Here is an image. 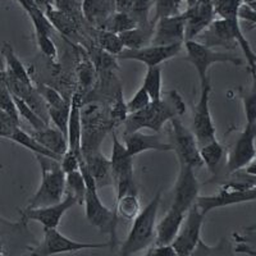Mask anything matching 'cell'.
<instances>
[{"label": "cell", "instance_id": "cell-1", "mask_svg": "<svg viewBox=\"0 0 256 256\" xmlns=\"http://www.w3.org/2000/svg\"><path fill=\"white\" fill-rule=\"evenodd\" d=\"M186 112L182 96L176 90H172L166 98H162L158 102H152L145 109L134 114H128L124 120V132L141 131L144 128L152 130L155 134H159L166 122H170L174 118H180Z\"/></svg>", "mask_w": 256, "mask_h": 256}, {"label": "cell", "instance_id": "cell-2", "mask_svg": "<svg viewBox=\"0 0 256 256\" xmlns=\"http://www.w3.org/2000/svg\"><path fill=\"white\" fill-rule=\"evenodd\" d=\"M35 156L41 168V182L26 206L30 209L58 204L66 196V173L62 169L60 162L42 155Z\"/></svg>", "mask_w": 256, "mask_h": 256}, {"label": "cell", "instance_id": "cell-3", "mask_svg": "<svg viewBox=\"0 0 256 256\" xmlns=\"http://www.w3.org/2000/svg\"><path fill=\"white\" fill-rule=\"evenodd\" d=\"M162 191L156 192L150 202L134 219L127 238L120 248V256H134L146 248L155 241L156 216L159 212Z\"/></svg>", "mask_w": 256, "mask_h": 256}, {"label": "cell", "instance_id": "cell-4", "mask_svg": "<svg viewBox=\"0 0 256 256\" xmlns=\"http://www.w3.org/2000/svg\"><path fill=\"white\" fill-rule=\"evenodd\" d=\"M109 160L113 184L116 191V200L126 195H138L134 178V156L127 152L124 144L116 138V132H113V145Z\"/></svg>", "mask_w": 256, "mask_h": 256}, {"label": "cell", "instance_id": "cell-5", "mask_svg": "<svg viewBox=\"0 0 256 256\" xmlns=\"http://www.w3.org/2000/svg\"><path fill=\"white\" fill-rule=\"evenodd\" d=\"M184 49H186V60L195 67L198 74L201 84L209 81L208 72L212 64L216 63H230L233 66H241L242 59L228 52H216L212 48L201 44L196 40L184 41Z\"/></svg>", "mask_w": 256, "mask_h": 256}, {"label": "cell", "instance_id": "cell-6", "mask_svg": "<svg viewBox=\"0 0 256 256\" xmlns=\"http://www.w3.org/2000/svg\"><path fill=\"white\" fill-rule=\"evenodd\" d=\"M84 205V214L88 223L92 224L94 227L99 228L102 233L108 234L110 237V241H109L110 248H114V246L118 244L116 227H118V218H120L116 209L112 210L102 204L98 194V188H88Z\"/></svg>", "mask_w": 256, "mask_h": 256}, {"label": "cell", "instance_id": "cell-7", "mask_svg": "<svg viewBox=\"0 0 256 256\" xmlns=\"http://www.w3.org/2000/svg\"><path fill=\"white\" fill-rule=\"evenodd\" d=\"M110 248L109 242L105 244H91V242L73 241L64 236L56 228L44 230V238L38 246L31 248V256H54L64 252H78L84 250H98Z\"/></svg>", "mask_w": 256, "mask_h": 256}, {"label": "cell", "instance_id": "cell-8", "mask_svg": "<svg viewBox=\"0 0 256 256\" xmlns=\"http://www.w3.org/2000/svg\"><path fill=\"white\" fill-rule=\"evenodd\" d=\"M170 145L176 152L180 164H186L194 169L204 166L200 156V148L194 132L187 128L180 118L170 120Z\"/></svg>", "mask_w": 256, "mask_h": 256}, {"label": "cell", "instance_id": "cell-9", "mask_svg": "<svg viewBox=\"0 0 256 256\" xmlns=\"http://www.w3.org/2000/svg\"><path fill=\"white\" fill-rule=\"evenodd\" d=\"M205 216L196 204L187 212L172 246L177 256H191L201 241V230Z\"/></svg>", "mask_w": 256, "mask_h": 256}, {"label": "cell", "instance_id": "cell-10", "mask_svg": "<svg viewBox=\"0 0 256 256\" xmlns=\"http://www.w3.org/2000/svg\"><path fill=\"white\" fill-rule=\"evenodd\" d=\"M210 94H212V84L209 80L206 84H201L200 99L195 106L194 120H192L191 131L195 134L198 148L216 140V126L210 113Z\"/></svg>", "mask_w": 256, "mask_h": 256}, {"label": "cell", "instance_id": "cell-11", "mask_svg": "<svg viewBox=\"0 0 256 256\" xmlns=\"http://www.w3.org/2000/svg\"><path fill=\"white\" fill-rule=\"evenodd\" d=\"M200 192V184L195 174V169L186 164H180V172L173 187V198L170 208L187 214L196 204Z\"/></svg>", "mask_w": 256, "mask_h": 256}, {"label": "cell", "instance_id": "cell-12", "mask_svg": "<svg viewBox=\"0 0 256 256\" xmlns=\"http://www.w3.org/2000/svg\"><path fill=\"white\" fill-rule=\"evenodd\" d=\"M76 204H78L77 198L73 195H70V194H68V192H66L64 198L58 204L49 205V206L34 208V209L26 208L24 210H22L20 212L22 222L27 223L30 220H35L38 223L42 224L44 230L58 228L64 214Z\"/></svg>", "mask_w": 256, "mask_h": 256}, {"label": "cell", "instance_id": "cell-13", "mask_svg": "<svg viewBox=\"0 0 256 256\" xmlns=\"http://www.w3.org/2000/svg\"><path fill=\"white\" fill-rule=\"evenodd\" d=\"M255 124H244L227 158V169L230 173L244 169L256 158Z\"/></svg>", "mask_w": 256, "mask_h": 256}, {"label": "cell", "instance_id": "cell-14", "mask_svg": "<svg viewBox=\"0 0 256 256\" xmlns=\"http://www.w3.org/2000/svg\"><path fill=\"white\" fill-rule=\"evenodd\" d=\"M184 32H186V20L184 13L159 18L155 22L154 35L150 45H158V46L184 45L186 41Z\"/></svg>", "mask_w": 256, "mask_h": 256}, {"label": "cell", "instance_id": "cell-15", "mask_svg": "<svg viewBox=\"0 0 256 256\" xmlns=\"http://www.w3.org/2000/svg\"><path fill=\"white\" fill-rule=\"evenodd\" d=\"M248 201H256V187L251 190H228L222 187L219 192L209 196H198L196 206L204 216L216 209H222L232 205L244 204Z\"/></svg>", "mask_w": 256, "mask_h": 256}, {"label": "cell", "instance_id": "cell-16", "mask_svg": "<svg viewBox=\"0 0 256 256\" xmlns=\"http://www.w3.org/2000/svg\"><path fill=\"white\" fill-rule=\"evenodd\" d=\"M184 14L186 20V41L196 40L201 32H204L216 20L214 0H198L194 6H188Z\"/></svg>", "mask_w": 256, "mask_h": 256}, {"label": "cell", "instance_id": "cell-17", "mask_svg": "<svg viewBox=\"0 0 256 256\" xmlns=\"http://www.w3.org/2000/svg\"><path fill=\"white\" fill-rule=\"evenodd\" d=\"M182 50V45H172V46H158V45H148L141 49H124L122 54L116 56L122 60H134L145 64L148 68L158 67L164 62L174 58Z\"/></svg>", "mask_w": 256, "mask_h": 256}, {"label": "cell", "instance_id": "cell-18", "mask_svg": "<svg viewBox=\"0 0 256 256\" xmlns=\"http://www.w3.org/2000/svg\"><path fill=\"white\" fill-rule=\"evenodd\" d=\"M123 144H124L130 155L136 156L148 150L155 152H170L173 150L170 142H166L162 140L159 134H144L141 131L131 132V134H123Z\"/></svg>", "mask_w": 256, "mask_h": 256}, {"label": "cell", "instance_id": "cell-19", "mask_svg": "<svg viewBox=\"0 0 256 256\" xmlns=\"http://www.w3.org/2000/svg\"><path fill=\"white\" fill-rule=\"evenodd\" d=\"M68 150L77 154L80 159H84L82 152V112H81V96L78 94L70 98V113L68 120L67 132Z\"/></svg>", "mask_w": 256, "mask_h": 256}, {"label": "cell", "instance_id": "cell-20", "mask_svg": "<svg viewBox=\"0 0 256 256\" xmlns=\"http://www.w3.org/2000/svg\"><path fill=\"white\" fill-rule=\"evenodd\" d=\"M116 10V0H82L81 3L82 16L99 30Z\"/></svg>", "mask_w": 256, "mask_h": 256}, {"label": "cell", "instance_id": "cell-21", "mask_svg": "<svg viewBox=\"0 0 256 256\" xmlns=\"http://www.w3.org/2000/svg\"><path fill=\"white\" fill-rule=\"evenodd\" d=\"M186 216L184 212H180L178 210L170 209L168 210L163 219L156 224V230H155V244H172L177 236L178 230L180 226L184 223V219Z\"/></svg>", "mask_w": 256, "mask_h": 256}, {"label": "cell", "instance_id": "cell-22", "mask_svg": "<svg viewBox=\"0 0 256 256\" xmlns=\"http://www.w3.org/2000/svg\"><path fill=\"white\" fill-rule=\"evenodd\" d=\"M84 156L88 166V170L95 180L98 190L113 184L110 160L106 159L98 148L88 152V154H84Z\"/></svg>", "mask_w": 256, "mask_h": 256}, {"label": "cell", "instance_id": "cell-23", "mask_svg": "<svg viewBox=\"0 0 256 256\" xmlns=\"http://www.w3.org/2000/svg\"><path fill=\"white\" fill-rule=\"evenodd\" d=\"M31 136L36 141H38L41 145L45 146L48 150L60 158L68 150L67 137L63 132L59 131L58 128H52L48 126V127L38 130V131H32Z\"/></svg>", "mask_w": 256, "mask_h": 256}, {"label": "cell", "instance_id": "cell-24", "mask_svg": "<svg viewBox=\"0 0 256 256\" xmlns=\"http://www.w3.org/2000/svg\"><path fill=\"white\" fill-rule=\"evenodd\" d=\"M155 30V20H150L145 26H137L130 31L124 32L120 36L124 49L134 50L141 49V48L148 46L152 44V35Z\"/></svg>", "mask_w": 256, "mask_h": 256}, {"label": "cell", "instance_id": "cell-25", "mask_svg": "<svg viewBox=\"0 0 256 256\" xmlns=\"http://www.w3.org/2000/svg\"><path fill=\"white\" fill-rule=\"evenodd\" d=\"M2 56H3L4 62V70L8 73L9 76L14 77V78L20 80V81H24L28 84H32V80L30 77L28 72H27L24 64L18 59V56H16L14 50L8 42H4L3 48H2Z\"/></svg>", "mask_w": 256, "mask_h": 256}, {"label": "cell", "instance_id": "cell-26", "mask_svg": "<svg viewBox=\"0 0 256 256\" xmlns=\"http://www.w3.org/2000/svg\"><path fill=\"white\" fill-rule=\"evenodd\" d=\"M45 14L49 18L50 24H52L54 30H56L59 34L68 36V38H74L77 35V20L73 16L60 12L56 8L48 10Z\"/></svg>", "mask_w": 256, "mask_h": 256}, {"label": "cell", "instance_id": "cell-27", "mask_svg": "<svg viewBox=\"0 0 256 256\" xmlns=\"http://www.w3.org/2000/svg\"><path fill=\"white\" fill-rule=\"evenodd\" d=\"M200 156L204 166H206L209 169V172L216 174L224 156L223 145L218 140H214L206 145L200 146Z\"/></svg>", "mask_w": 256, "mask_h": 256}, {"label": "cell", "instance_id": "cell-28", "mask_svg": "<svg viewBox=\"0 0 256 256\" xmlns=\"http://www.w3.org/2000/svg\"><path fill=\"white\" fill-rule=\"evenodd\" d=\"M9 140L14 141V142L18 144V145L28 148V150H31V152H34L35 155H42V156H48V158H52V159H56V160H59V162L62 160L60 156H58V155H56L54 152H50V150H48L45 146H42L40 142H38V141H36L35 138L31 136V134H27V132H24L20 127L17 128V131L12 134V137H10Z\"/></svg>", "mask_w": 256, "mask_h": 256}, {"label": "cell", "instance_id": "cell-29", "mask_svg": "<svg viewBox=\"0 0 256 256\" xmlns=\"http://www.w3.org/2000/svg\"><path fill=\"white\" fill-rule=\"evenodd\" d=\"M134 27H137L136 20L130 16V13L116 12H116L108 18V20L105 22V24L102 26V30L113 32V34H116V35H122V34L134 28Z\"/></svg>", "mask_w": 256, "mask_h": 256}, {"label": "cell", "instance_id": "cell-30", "mask_svg": "<svg viewBox=\"0 0 256 256\" xmlns=\"http://www.w3.org/2000/svg\"><path fill=\"white\" fill-rule=\"evenodd\" d=\"M162 86H163V78H162V67L148 68L146 74L144 77L142 88L148 94L152 102H158L162 99Z\"/></svg>", "mask_w": 256, "mask_h": 256}, {"label": "cell", "instance_id": "cell-31", "mask_svg": "<svg viewBox=\"0 0 256 256\" xmlns=\"http://www.w3.org/2000/svg\"><path fill=\"white\" fill-rule=\"evenodd\" d=\"M98 44L106 54L112 56H118L124 50V45L120 40V36L113 34V32L105 31V30H99Z\"/></svg>", "mask_w": 256, "mask_h": 256}, {"label": "cell", "instance_id": "cell-32", "mask_svg": "<svg viewBox=\"0 0 256 256\" xmlns=\"http://www.w3.org/2000/svg\"><path fill=\"white\" fill-rule=\"evenodd\" d=\"M86 191H88V187H86L84 176L80 172V169L66 174V192L74 196L78 205H84Z\"/></svg>", "mask_w": 256, "mask_h": 256}, {"label": "cell", "instance_id": "cell-33", "mask_svg": "<svg viewBox=\"0 0 256 256\" xmlns=\"http://www.w3.org/2000/svg\"><path fill=\"white\" fill-rule=\"evenodd\" d=\"M116 212L118 216L128 220H134L140 210V201L137 195H126L116 200Z\"/></svg>", "mask_w": 256, "mask_h": 256}, {"label": "cell", "instance_id": "cell-34", "mask_svg": "<svg viewBox=\"0 0 256 256\" xmlns=\"http://www.w3.org/2000/svg\"><path fill=\"white\" fill-rule=\"evenodd\" d=\"M13 99H14L16 106H17L18 114H20V118H24V120L34 128V131H38V130H42V128L49 126L35 110H34V109L31 108V106H30L28 104H27L26 102H24V100L17 98V96H13Z\"/></svg>", "mask_w": 256, "mask_h": 256}, {"label": "cell", "instance_id": "cell-35", "mask_svg": "<svg viewBox=\"0 0 256 256\" xmlns=\"http://www.w3.org/2000/svg\"><path fill=\"white\" fill-rule=\"evenodd\" d=\"M27 14L30 16V20L35 27V34L52 36V34L54 32V27L50 24L49 18L42 10H40L38 6H34V8L27 10Z\"/></svg>", "mask_w": 256, "mask_h": 256}, {"label": "cell", "instance_id": "cell-36", "mask_svg": "<svg viewBox=\"0 0 256 256\" xmlns=\"http://www.w3.org/2000/svg\"><path fill=\"white\" fill-rule=\"evenodd\" d=\"M152 6V0H134L128 13L136 20L137 26H145L152 20H148V13Z\"/></svg>", "mask_w": 256, "mask_h": 256}, {"label": "cell", "instance_id": "cell-37", "mask_svg": "<svg viewBox=\"0 0 256 256\" xmlns=\"http://www.w3.org/2000/svg\"><path fill=\"white\" fill-rule=\"evenodd\" d=\"M70 100L60 108H49V120L54 123L56 128L63 132L67 137L68 132V120H70Z\"/></svg>", "mask_w": 256, "mask_h": 256}, {"label": "cell", "instance_id": "cell-38", "mask_svg": "<svg viewBox=\"0 0 256 256\" xmlns=\"http://www.w3.org/2000/svg\"><path fill=\"white\" fill-rule=\"evenodd\" d=\"M36 88H38L40 95L42 96L45 102H46L48 108H60V106H63V105H66L68 102L56 88H50V86L40 84L36 86Z\"/></svg>", "mask_w": 256, "mask_h": 256}, {"label": "cell", "instance_id": "cell-39", "mask_svg": "<svg viewBox=\"0 0 256 256\" xmlns=\"http://www.w3.org/2000/svg\"><path fill=\"white\" fill-rule=\"evenodd\" d=\"M244 102V112L246 116V124H255L256 123V82L254 81L252 88L248 94L242 96Z\"/></svg>", "mask_w": 256, "mask_h": 256}, {"label": "cell", "instance_id": "cell-40", "mask_svg": "<svg viewBox=\"0 0 256 256\" xmlns=\"http://www.w3.org/2000/svg\"><path fill=\"white\" fill-rule=\"evenodd\" d=\"M150 104H152V99H150V96L146 92L145 88L141 86V88L136 91V94L132 96V99L127 102L128 114L137 113V112L145 109L146 106Z\"/></svg>", "mask_w": 256, "mask_h": 256}, {"label": "cell", "instance_id": "cell-41", "mask_svg": "<svg viewBox=\"0 0 256 256\" xmlns=\"http://www.w3.org/2000/svg\"><path fill=\"white\" fill-rule=\"evenodd\" d=\"M155 8V14L152 20L156 22L159 18L169 17V16H176L180 13V8L176 6L174 0H152Z\"/></svg>", "mask_w": 256, "mask_h": 256}, {"label": "cell", "instance_id": "cell-42", "mask_svg": "<svg viewBox=\"0 0 256 256\" xmlns=\"http://www.w3.org/2000/svg\"><path fill=\"white\" fill-rule=\"evenodd\" d=\"M20 128V122L13 118L10 114L0 108V137L3 138H10L12 134Z\"/></svg>", "mask_w": 256, "mask_h": 256}, {"label": "cell", "instance_id": "cell-43", "mask_svg": "<svg viewBox=\"0 0 256 256\" xmlns=\"http://www.w3.org/2000/svg\"><path fill=\"white\" fill-rule=\"evenodd\" d=\"M36 42H38V46L40 49V52L44 54L45 56H48L49 59L54 60L56 58V54H58V50H56V44L50 36L41 35V34H35Z\"/></svg>", "mask_w": 256, "mask_h": 256}, {"label": "cell", "instance_id": "cell-44", "mask_svg": "<svg viewBox=\"0 0 256 256\" xmlns=\"http://www.w3.org/2000/svg\"><path fill=\"white\" fill-rule=\"evenodd\" d=\"M112 120L116 123H124V120H127L128 116V110H127V104L123 100L122 91H120V94H116V99L114 102L113 108L110 112Z\"/></svg>", "mask_w": 256, "mask_h": 256}, {"label": "cell", "instance_id": "cell-45", "mask_svg": "<svg viewBox=\"0 0 256 256\" xmlns=\"http://www.w3.org/2000/svg\"><path fill=\"white\" fill-rule=\"evenodd\" d=\"M54 8L60 10V12L67 13V14L76 16L81 12V2L78 0H54Z\"/></svg>", "mask_w": 256, "mask_h": 256}, {"label": "cell", "instance_id": "cell-46", "mask_svg": "<svg viewBox=\"0 0 256 256\" xmlns=\"http://www.w3.org/2000/svg\"><path fill=\"white\" fill-rule=\"evenodd\" d=\"M82 160L84 159H80V158L77 156V154H74V152H70V150H67L66 154L62 156V169H63L66 174H68V173L70 172H74V170H78L80 163H81Z\"/></svg>", "mask_w": 256, "mask_h": 256}, {"label": "cell", "instance_id": "cell-47", "mask_svg": "<svg viewBox=\"0 0 256 256\" xmlns=\"http://www.w3.org/2000/svg\"><path fill=\"white\" fill-rule=\"evenodd\" d=\"M141 256H177V254H176L172 244H164V246L155 244L154 248H148V250Z\"/></svg>", "mask_w": 256, "mask_h": 256}, {"label": "cell", "instance_id": "cell-48", "mask_svg": "<svg viewBox=\"0 0 256 256\" xmlns=\"http://www.w3.org/2000/svg\"><path fill=\"white\" fill-rule=\"evenodd\" d=\"M238 18L240 20H244V22H248V24L256 26V12L248 6V4L244 3L240 6Z\"/></svg>", "mask_w": 256, "mask_h": 256}, {"label": "cell", "instance_id": "cell-49", "mask_svg": "<svg viewBox=\"0 0 256 256\" xmlns=\"http://www.w3.org/2000/svg\"><path fill=\"white\" fill-rule=\"evenodd\" d=\"M209 256H234V254H233L232 248L228 244V241L222 240L216 246L212 248V252H210Z\"/></svg>", "mask_w": 256, "mask_h": 256}, {"label": "cell", "instance_id": "cell-50", "mask_svg": "<svg viewBox=\"0 0 256 256\" xmlns=\"http://www.w3.org/2000/svg\"><path fill=\"white\" fill-rule=\"evenodd\" d=\"M212 248L210 246H208L206 244H204V241L201 240L200 244H198V248H195V251L192 252L191 256H209L212 252Z\"/></svg>", "mask_w": 256, "mask_h": 256}, {"label": "cell", "instance_id": "cell-51", "mask_svg": "<svg viewBox=\"0 0 256 256\" xmlns=\"http://www.w3.org/2000/svg\"><path fill=\"white\" fill-rule=\"evenodd\" d=\"M134 0H116V12H130L132 4Z\"/></svg>", "mask_w": 256, "mask_h": 256}, {"label": "cell", "instance_id": "cell-52", "mask_svg": "<svg viewBox=\"0 0 256 256\" xmlns=\"http://www.w3.org/2000/svg\"><path fill=\"white\" fill-rule=\"evenodd\" d=\"M35 4L44 13H46L48 10L54 8V0H35Z\"/></svg>", "mask_w": 256, "mask_h": 256}, {"label": "cell", "instance_id": "cell-53", "mask_svg": "<svg viewBox=\"0 0 256 256\" xmlns=\"http://www.w3.org/2000/svg\"><path fill=\"white\" fill-rule=\"evenodd\" d=\"M20 6H22V8L24 9V10H28V9L34 8V6H36L35 4V0H16Z\"/></svg>", "mask_w": 256, "mask_h": 256}, {"label": "cell", "instance_id": "cell-54", "mask_svg": "<svg viewBox=\"0 0 256 256\" xmlns=\"http://www.w3.org/2000/svg\"><path fill=\"white\" fill-rule=\"evenodd\" d=\"M244 170H246L248 174L255 176V177H256V158L252 160V162H251L250 164H248V166H246V168H244Z\"/></svg>", "mask_w": 256, "mask_h": 256}, {"label": "cell", "instance_id": "cell-55", "mask_svg": "<svg viewBox=\"0 0 256 256\" xmlns=\"http://www.w3.org/2000/svg\"><path fill=\"white\" fill-rule=\"evenodd\" d=\"M186 2H187V8H188V6H194V4H195L196 2H198V0H186Z\"/></svg>", "mask_w": 256, "mask_h": 256}, {"label": "cell", "instance_id": "cell-56", "mask_svg": "<svg viewBox=\"0 0 256 256\" xmlns=\"http://www.w3.org/2000/svg\"><path fill=\"white\" fill-rule=\"evenodd\" d=\"M244 4H252V3H256V0H244Z\"/></svg>", "mask_w": 256, "mask_h": 256}, {"label": "cell", "instance_id": "cell-57", "mask_svg": "<svg viewBox=\"0 0 256 256\" xmlns=\"http://www.w3.org/2000/svg\"><path fill=\"white\" fill-rule=\"evenodd\" d=\"M182 2H184V0H174L176 6H177L178 8H180V3H182Z\"/></svg>", "mask_w": 256, "mask_h": 256}, {"label": "cell", "instance_id": "cell-58", "mask_svg": "<svg viewBox=\"0 0 256 256\" xmlns=\"http://www.w3.org/2000/svg\"><path fill=\"white\" fill-rule=\"evenodd\" d=\"M248 6H251V8H252V9H254V10H255V12H256V3H252V4H248Z\"/></svg>", "mask_w": 256, "mask_h": 256}, {"label": "cell", "instance_id": "cell-59", "mask_svg": "<svg viewBox=\"0 0 256 256\" xmlns=\"http://www.w3.org/2000/svg\"><path fill=\"white\" fill-rule=\"evenodd\" d=\"M2 169H3V164L0 163V170H2Z\"/></svg>", "mask_w": 256, "mask_h": 256}, {"label": "cell", "instance_id": "cell-60", "mask_svg": "<svg viewBox=\"0 0 256 256\" xmlns=\"http://www.w3.org/2000/svg\"><path fill=\"white\" fill-rule=\"evenodd\" d=\"M0 256H6V255H4V254L2 252V251H0Z\"/></svg>", "mask_w": 256, "mask_h": 256}, {"label": "cell", "instance_id": "cell-61", "mask_svg": "<svg viewBox=\"0 0 256 256\" xmlns=\"http://www.w3.org/2000/svg\"><path fill=\"white\" fill-rule=\"evenodd\" d=\"M78 2H81V3H82V0H78Z\"/></svg>", "mask_w": 256, "mask_h": 256}, {"label": "cell", "instance_id": "cell-62", "mask_svg": "<svg viewBox=\"0 0 256 256\" xmlns=\"http://www.w3.org/2000/svg\"><path fill=\"white\" fill-rule=\"evenodd\" d=\"M255 64H256V58H255Z\"/></svg>", "mask_w": 256, "mask_h": 256}, {"label": "cell", "instance_id": "cell-63", "mask_svg": "<svg viewBox=\"0 0 256 256\" xmlns=\"http://www.w3.org/2000/svg\"><path fill=\"white\" fill-rule=\"evenodd\" d=\"M254 81H255V82H256V80H254Z\"/></svg>", "mask_w": 256, "mask_h": 256}]
</instances>
